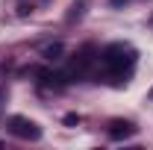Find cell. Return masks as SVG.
<instances>
[{
    "label": "cell",
    "mask_w": 153,
    "mask_h": 150,
    "mask_svg": "<svg viewBox=\"0 0 153 150\" xmlns=\"http://www.w3.org/2000/svg\"><path fill=\"white\" fill-rule=\"evenodd\" d=\"M100 65L106 68V74L109 76H124L130 74V68L135 65V50L130 44H109L103 53H100Z\"/></svg>",
    "instance_id": "6da1fadb"
},
{
    "label": "cell",
    "mask_w": 153,
    "mask_h": 150,
    "mask_svg": "<svg viewBox=\"0 0 153 150\" xmlns=\"http://www.w3.org/2000/svg\"><path fill=\"white\" fill-rule=\"evenodd\" d=\"M6 130L12 132L15 138H24V141H38L41 138V127H38L36 121L24 118V115H12L6 121Z\"/></svg>",
    "instance_id": "7a4b0ae2"
},
{
    "label": "cell",
    "mask_w": 153,
    "mask_h": 150,
    "mask_svg": "<svg viewBox=\"0 0 153 150\" xmlns=\"http://www.w3.org/2000/svg\"><path fill=\"white\" fill-rule=\"evenodd\" d=\"M91 53H94V47H82V50L74 56V62H71V74H74V76H82L88 68H91V62H94Z\"/></svg>",
    "instance_id": "3957f363"
},
{
    "label": "cell",
    "mask_w": 153,
    "mask_h": 150,
    "mask_svg": "<svg viewBox=\"0 0 153 150\" xmlns=\"http://www.w3.org/2000/svg\"><path fill=\"white\" fill-rule=\"evenodd\" d=\"M133 132H135V124H133V121H121V118L109 121V138H115V141H121V138H130Z\"/></svg>",
    "instance_id": "277c9868"
},
{
    "label": "cell",
    "mask_w": 153,
    "mask_h": 150,
    "mask_svg": "<svg viewBox=\"0 0 153 150\" xmlns=\"http://www.w3.org/2000/svg\"><path fill=\"white\" fill-rule=\"evenodd\" d=\"M62 53H65V47H62V44H47V47H44V50H41V56L47 59V62H56V59H62Z\"/></svg>",
    "instance_id": "5b68a950"
},
{
    "label": "cell",
    "mask_w": 153,
    "mask_h": 150,
    "mask_svg": "<svg viewBox=\"0 0 153 150\" xmlns=\"http://www.w3.org/2000/svg\"><path fill=\"white\" fill-rule=\"evenodd\" d=\"M65 124H79V115H65Z\"/></svg>",
    "instance_id": "8992f818"
}]
</instances>
